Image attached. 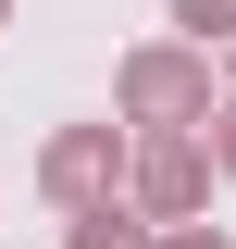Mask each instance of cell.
Listing matches in <instances>:
<instances>
[{"label":"cell","instance_id":"cell-1","mask_svg":"<svg viewBox=\"0 0 236 249\" xmlns=\"http://www.w3.org/2000/svg\"><path fill=\"white\" fill-rule=\"evenodd\" d=\"M112 112H124V137H211V50L199 37H149V50H124V75H112Z\"/></svg>","mask_w":236,"mask_h":249},{"label":"cell","instance_id":"cell-2","mask_svg":"<svg viewBox=\"0 0 236 249\" xmlns=\"http://www.w3.org/2000/svg\"><path fill=\"white\" fill-rule=\"evenodd\" d=\"M124 162H137L124 124H62L50 150H37V199L50 212H100V199H124Z\"/></svg>","mask_w":236,"mask_h":249},{"label":"cell","instance_id":"cell-3","mask_svg":"<svg viewBox=\"0 0 236 249\" xmlns=\"http://www.w3.org/2000/svg\"><path fill=\"white\" fill-rule=\"evenodd\" d=\"M211 137H137V162H124V199H137L149 224H199V199H211Z\"/></svg>","mask_w":236,"mask_h":249},{"label":"cell","instance_id":"cell-4","mask_svg":"<svg viewBox=\"0 0 236 249\" xmlns=\"http://www.w3.org/2000/svg\"><path fill=\"white\" fill-rule=\"evenodd\" d=\"M149 237H162V224H149L137 199H100V212H75V224H62V249H149Z\"/></svg>","mask_w":236,"mask_h":249},{"label":"cell","instance_id":"cell-5","mask_svg":"<svg viewBox=\"0 0 236 249\" xmlns=\"http://www.w3.org/2000/svg\"><path fill=\"white\" fill-rule=\"evenodd\" d=\"M174 37H199V50H224V37H236V0H174Z\"/></svg>","mask_w":236,"mask_h":249},{"label":"cell","instance_id":"cell-6","mask_svg":"<svg viewBox=\"0 0 236 249\" xmlns=\"http://www.w3.org/2000/svg\"><path fill=\"white\" fill-rule=\"evenodd\" d=\"M149 249H236V237H224V224H162Z\"/></svg>","mask_w":236,"mask_h":249},{"label":"cell","instance_id":"cell-7","mask_svg":"<svg viewBox=\"0 0 236 249\" xmlns=\"http://www.w3.org/2000/svg\"><path fill=\"white\" fill-rule=\"evenodd\" d=\"M211 162H224V175H236V100H224V112H211Z\"/></svg>","mask_w":236,"mask_h":249},{"label":"cell","instance_id":"cell-8","mask_svg":"<svg viewBox=\"0 0 236 249\" xmlns=\"http://www.w3.org/2000/svg\"><path fill=\"white\" fill-rule=\"evenodd\" d=\"M224 100H236V37H224Z\"/></svg>","mask_w":236,"mask_h":249},{"label":"cell","instance_id":"cell-9","mask_svg":"<svg viewBox=\"0 0 236 249\" xmlns=\"http://www.w3.org/2000/svg\"><path fill=\"white\" fill-rule=\"evenodd\" d=\"M0 25H13V0H0Z\"/></svg>","mask_w":236,"mask_h":249}]
</instances>
